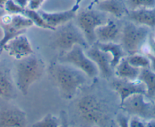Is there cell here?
Returning a JSON list of instances; mask_svg holds the SVG:
<instances>
[{
  "instance_id": "cell-29",
  "label": "cell",
  "mask_w": 155,
  "mask_h": 127,
  "mask_svg": "<svg viewBox=\"0 0 155 127\" xmlns=\"http://www.w3.org/2000/svg\"><path fill=\"white\" fill-rule=\"evenodd\" d=\"M46 0H29L28 8L33 10H38Z\"/></svg>"
},
{
  "instance_id": "cell-3",
  "label": "cell",
  "mask_w": 155,
  "mask_h": 127,
  "mask_svg": "<svg viewBox=\"0 0 155 127\" xmlns=\"http://www.w3.org/2000/svg\"><path fill=\"white\" fill-rule=\"evenodd\" d=\"M45 70L44 60L34 53L18 59L15 65V82L19 92L26 95L31 86L44 76Z\"/></svg>"
},
{
  "instance_id": "cell-12",
  "label": "cell",
  "mask_w": 155,
  "mask_h": 127,
  "mask_svg": "<svg viewBox=\"0 0 155 127\" xmlns=\"http://www.w3.org/2000/svg\"><path fill=\"white\" fill-rule=\"evenodd\" d=\"M2 50H5L10 56L17 60L34 53L31 42L25 34L8 40L4 45Z\"/></svg>"
},
{
  "instance_id": "cell-33",
  "label": "cell",
  "mask_w": 155,
  "mask_h": 127,
  "mask_svg": "<svg viewBox=\"0 0 155 127\" xmlns=\"http://www.w3.org/2000/svg\"><path fill=\"white\" fill-rule=\"evenodd\" d=\"M146 127H155V118H150V119H147Z\"/></svg>"
},
{
  "instance_id": "cell-31",
  "label": "cell",
  "mask_w": 155,
  "mask_h": 127,
  "mask_svg": "<svg viewBox=\"0 0 155 127\" xmlns=\"http://www.w3.org/2000/svg\"><path fill=\"white\" fill-rule=\"evenodd\" d=\"M148 46H149V52L151 54L155 56V42L153 41V38L148 39Z\"/></svg>"
},
{
  "instance_id": "cell-14",
  "label": "cell",
  "mask_w": 155,
  "mask_h": 127,
  "mask_svg": "<svg viewBox=\"0 0 155 127\" xmlns=\"http://www.w3.org/2000/svg\"><path fill=\"white\" fill-rule=\"evenodd\" d=\"M16 89L11 69L0 62V98L6 101L15 99L17 96Z\"/></svg>"
},
{
  "instance_id": "cell-2",
  "label": "cell",
  "mask_w": 155,
  "mask_h": 127,
  "mask_svg": "<svg viewBox=\"0 0 155 127\" xmlns=\"http://www.w3.org/2000/svg\"><path fill=\"white\" fill-rule=\"evenodd\" d=\"M78 116L88 125L108 126L111 116L105 103L94 95H86L76 103Z\"/></svg>"
},
{
  "instance_id": "cell-13",
  "label": "cell",
  "mask_w": 155,
  "mask_h": 127,
  "mask_svg": "<svg viewBox=\"0 0 155 127\" xmlns=\"http://www.w3.org/2000/svg\"><path fill=\"white\" fill-rule=\"evenodd\" d=\"M28 123L27 115L18 107H5L0 110V127H23Z\"/></svg>"
},
{
  "instance_id": "cell-15",
  "label": "cell",
  "mask_w": 155,
  "mask_h": 127,
  "mask_svg": "<svg viewBox=\"0 0 155 127\" xmlns=\"http://www.w3.org/2000/svg\"><path fill=\"white\" fill-rule=\"evenodd\" d=\"M122 30L111 20L97 27L95 30L96 42L99 43H120Z\"/></svg>"
},
{
  "instance_id": "cell-34",
  "label": "cell",
  "mask_w": 155,
  "mask_h": 127,
  "mask_svg": "<svg viewBox=\"0 0 155 127\" xmlns=\"http://www.w3.org/2000/svg\"><path fill=\"white\" fill-rule=\"evenodd\" d=\"M152 118H155V99L152 104Z\"/></svg>"
},
{
  "instance_id": "cell-32",
  "label": "cell",
  "mask_w": 155,
  "mask_h": 127,
  "mask_svg": "<svg viewBox=\"0 0 155 127\" xmlns=\"http://www.w3.org/2000/svg\"><path fill=\"white\" fill-rule=\"evenodd\" d=\"M15 2L23 8H28V5H29V0H14Z\"/></svg>"
},
{
  "instance_id": "cell-23",
  "label": "cell",
  "mask_w": 155,
  "mask_h": 127,
  "mask_svg": "<svg viewBox=\"0 0 155 127\" xmlns=\"http://www.w3.org/2000/svg\"><path fill=\"white\" fill-rule=\"evenodd\" d=\"M126 59L131 65L140 69L150 68V59L147 56V54H141L139 53H133V54L128 55L126 56Z\"/></svg>"
},
{
  "instance_id": "cell-18",
  "label": "cell",
  "mask_w": 155,
  "mask_h": 127,
  "mask_svg": "<svg viewBox=\"0 0 155 127\" xmlns=\"http://www.w3.org/2000/svg\"><path fill=\"white\" fill-rule=\"evenodd\" d=\"M129 21L149 28H155V7L129 11Z\"/></svg>"
},
{
  "instance_id": "cell-10",
  "label": "cell",
  "mask_w": 155,
  "mask_h": 127,
  "mask_svg": "<svg viewBox=\"0 0 155 127\" xmlns=\"http://www.w3.org/2000/svg\"><path fill=\"white\" fill-rule=\"evenodd\" d=\"M85 53L97 65L101 77L104 79L112 77L114 69L111 66V56L109 53L101 50L95 43L86 49Z\"/></svg>"
},
{
  "instance_id": "cell-30",
  "label": "cell",
  "mask_w": 155,
  "mask_h": 127,
  "mask_svg": "<svg viewBox=\"0 0 155 127\" xmlns=\"http://www.w3.org/2000/svg\"><path fill=\"white\" fill-rule=\"evenodd\" d=\"M147 56H148V58L150 59V69L152 70V71L155 72V56L154 55L151 54L150 53H146Z\"/></svg>"
},
{
  "instance_id": "cell-35",
  "label": "cell",
  "mask_w": 155,
  "mask_h": 127,
  "mask_svg": "<svg viewBox=\"0 0 155 127\" xmlns=\"http://www.w3.org/2000/svg\"><path fill=\"white\" fill-rule=\"evenodd\" d=\"M7 1H8V0H0V7H2V8H3L4 5H5V3Z\"/></svg>"
},
{
  "instance_id": "cell-21",
  "label": "cell",
  "mask_w": 155,
  "mask_h": 127,
  "mask_svg": "<svg viewBox=\"0 0 155 127\" xmlns=\"http://www.w3.org/2000/svg\"><path fill=\"white\" fill-rule=\"evenodd\" d=\"M138 80L145 86L146 97L150 99H155V72L150 68L142 69L140 72Z\"/></svg>"
},
{
  "instance_id": "cell-5",
  "label": "cell",
  "mask_w": 155,
  "mask_h": 127,
  "mask_svg": "<svg viewBox=\"0 0 155 127\" xmlns=\"http://www.w3.org/2000/svg\"><path fill=\"white\" fill-rule=\"evenodd\" d=\"M150 28L132 22L126 23L122 29L120 44L126 54L139 53L148 41Z\"/></svg>"
},
{
  "instance_id": "cell-6",
  "label": "cell",
  "mask_w": 155,
  "mask_h": 127,
  "mask_svg": "<svg viewBox=\"0 0 155 127\" xmlns=\"http://www.w3.org/2000/svg\"><path fill=\"white\" fill-rule=\"evenodd\" d=\"M76 25L84 34L89 46L96 43L95 30L109 21L108 15L97 9L81 10L76 14Z\"/></svg>"
},
{
  "instance_id": "cell-37",
  "label": "cell",
  "mask_w": 155,
  "mask_h": 127,
  "mask_svg": "<svg viewBox=\"0 0 155 127\" xmlns=\"http://www.w3.org/2000/svg\"><path fill=\"white\" fill-rule=\"evenodd\" d=\"M153 41H154V42H155V35H154V37H153Z\"/></svg>"
},
{
  "instance_id": "cell-11",
  "label": "cell",
  "mask_w": 155,
  "mask_h": 127,
  "mask_svg": "<svg viewBox=\"0 0 155 127\" xmlns=\"http://www.w3.org/2000/svg\"><path fill=\"white\" fill-rule=\"evenodd\" d=\"M111 86L113 90L118 94L120 99V104L132 95L143 94L146 95L145 86L138 79L132 81L116 77V79L112 82Z\"/></svg>"
},
{
  "instance_id": "cell-17",
  "label": "cell",
  "mask_w": 155,
  "mask_h": 127,
  "mask_svg": "<svg viewBox=\"0 0 155 127\" xmlns=\"http://www.w3.org/2000/svg\"><path fill=\"white\" fill-rule=\"evenodd\" d=\"M96 9L116 18H121L129 12L123 0H99Z\"/></svg>"
},
{
  "instance_id": "cell-28",
  "label": "cell",
  "mask_w": 155,
  "mask_h": 127,
  "mask_svg": "<svg viewBox=\"0 0 155 127\" xmlns=\"http://www.w3.org/2000/svg\"><path fill=\"white\" fill-rule=\"evenodd\" d=\"M129 118H130V116L125 112L124 113H120L117 115V117H116V123L122 127L129 126Z\"/></svg>"
},
{
  "instance_id": "cell-22",
  "label": "cell",
  "mask_w": 155,
  "mask_h": 127,
  "mask_svg": "<svg viewBox=\"0 0 155 127\" xmlns=\"http://www.w3.org/2000/svg\"><path fill=\"white\" fill-rule=\"evenodd\" d=\"M24 15L28 17L33 22V24L35 25L37 27H38V28H43V29L50 30V31H53L56 30L55 28H52L50 25H49L46 22V21L44 20V18L41 15V12H38L37 10H33L31 9V8H27L25 9Z\"/></svg>"
},
{
  "instance_id": "cell-7",
  "label": "cell",
  "mask_w": 155,
  "mask_h": 127,
  "mask_svg": "<svg viewBox=\"0 0 155 127\" xmlns=\"http://www.w3.org/2000/svg\"><path fill=\"white\" fill-rule=\"evenodd\" d=\"M33 25V22L24 15L7 13L1 16L0 27L3 32V36L0 40V53L8 40L20 34H25L27 30Z\"/></svg>"
},
{
  "instance_id": "cell-27",
  "label": "cell",
  "mask_w": 155,
  "mask_h": 127,
  "mask_svg": "<svg viewBox=\"0 0 155 127\" xmlns=\"http://www.w3.org/2000/svg\"><path fill=\"white\" fill-rule=\"evenodd\" d=\"M130 127H146V119L136 116H130L129 121Z\"/></svg>"
},
{
  "instance_id": "cell-9",
  "label": "cell",
  "mask_w": 155,
  "mask_h": 127,
  "mask_svg": "<svg viewBox=\"0 0 155 127\" xmlns=\"http://www.w3.org/2000/svg\"><path fill=\"white\" fill-rule=\"evenodd\" d=\"M146 98L143 94L131 95L120 104V108L129 116H136L147 120L152 118L153 102L147 101Z\"/></svg>"
},
{
  "instance_id": "cell-25",
  "label": "cell",
  "mask_w": 155,
  "mask_h": 127,
  "mask_svg": "<svg viewBox=\"0 0 155 127\" xmlns=\"http://www.w3.org/2000/svg\"><path fill=\"white\" fill-rule=\"evenodd\" d=\"M60 125V120L53 115L47 114L41 120L34 122L33 127H58Z\"/></svg>"
},
{
  "instance_id": "cell-24",
  "label": "cell",
  "mask_w": 155,
  "mask_h": 127,
  "mask_svg": "<svg viewBox=\"0 0 155 127\" xmlns=\"http://www.w3.org/2000/svg\"><path fill=\"white\" fill-rule=\"evenodd\" d=\"M128 11L155 7V0H123Z\"/></svg>"
},
{
  "instance_id": "cell-36",
  "label": "cell",
  "mask_w": 155,
  "mask_h": 127,
  "mask_svg": "<svg viewBox=\"0 0 155 127\" xmlns=\"http://www.w3.org/2000/svg\"><path fill=\"white\" fill-rule=\"evenodd\" d=\"M80 1H81V0H76V5H78V2H79Z\"/></svg>"
},
{
  "instance_id": "cell-8",
  "label": "cell",
  "mask_w": 155,
  "mask_h": 127,
  "mask_svg": "<svg viewBox=\"0 0 155 127\" xmlns=\"http://www.w3.org/2000/svg\"><path fill=\"white\" fill-rule=\"evenodd\" d=\"M59 61L76 67L88 78H95L99 75L97 65L87 56L84 49L80 45H74L69 51L63 53L59 58Z\"/></svg>"
},
{
  "instance_id": "cell-20",
  "label": "cell",
  "mask_w": 155,
  "mask_h": 127,
  "mask_svg": "<svg viewBox=\"0 0 155 127\" xmlns=\"http://www.w3.org/2000/svg\"><path fill=\"white\" fill-rule=\"evenodd\" d=\"M141 69L133 66L128 62L126 57L123 58L114 68L116 77L127 80H138Z\"/></svg>"
},
{
  "instance_id": "cell-19",
  "label": "cell",
  "mask_w": 155,
  "mask_h": 127,
  "mask_svg": "<svg viewBox=\"0 0 155 127\" xmlns=\"http://www.w3.org/2000/svg\"><path fill=\"white\" fill-rule=\"evenodd\" d=\"M95 44L101 50L110 55V56H111V66L113 69L123 58L127 56L126 51L124 50L120 43H99V42H96Z\"/></svg>"
},
{
  "instance_id": "cell-26",
  "label": "cell",
  "mask_w": 155,
  "mask_h": 127,
  "mask_svg": "<svg viewBox=\"0 0 155 127\" xmlns=\"http://www.w3.org/2000/svg\"><path fill=\"white\" fill-rule=\"evenodd\" d=\"M4 9L7 13L9 14H25V11L26 8H23L19 6L14 0H8L3 6Z\"/></svg>"
},
{
  "instance_id": "cell-1",
  "label": "cell",
  "mask_w": 155,
  "mask_h": 127,
  "mask_svg": "<svg viewBox=\"0 0 155 127\" xmlns=\"http://www.w3.org/2000/svg\"><path fill=\"white\" fill-rule=\"evenodd\" d=\"M49 73L61 96L66 100L75 97L77 92L87 82V76L70 64L55 62L49 67Z\"/></svg>"
},
{
  "instance_id": "cell-16",
  "label": "cell",
  "mask_w": 155,
  "mask_h": 127,
  "mask_svg": "<svg viewBox=\"0 0 155 127\" xmlns=\"http://www.w3.org/2000/svg\"><path fill=\"white\" fill-rule=\"evenodd\" d=\"M78 5H76L74 8L66 11L57 12H47L41 11V14L44 20L49 25L56 29L58 27L65 25L67 22L72 21L76 16Z\"/></svg>"
},
{
  "instance_id": "cell-4",
  "label": "cell",
  "mask_w": 155,
  "mask_h": 127,
  "mask_svg": "<svg viewBox=\"0 0 155 127\" xmlns=\"http://www.w3.org/2000/svg\"><path fill=\"white\" fill-rule=\"evenodd\" d=\"M74 45H80L86 50L90 46L84 34L75 23L70 21L56 28L50 40V46L63 53L69 51Z\"/></svg>"
}]
</instances>
